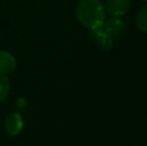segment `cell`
Wrapping results in <instances>:
<instances>
[{
	"label": "cell",
	"instance_id": "6da1fadb",
	"mask_svg": "<svg viewBox=\"0 0 147 146\" xmlns=\"http://www.w3.org/2000/svg\"><path fill=\"white\" fill-rule=\"evenodd\" d=\"M105 7L100 0H82L75 9L77 20L90 30L102 27L105 21Z\"/></svg>",
	"mask_w": 147,
	"mask_h": 146
},
{
	"label": "cell",
	"instance_id": "7a4b0ae2",
	"mask_svg": "<svg viewBox=\"0 0 147 146\" xmlns=\"http://www.w3.org/2000/svg\"><path fill=\"white\" fill-rule=\"evenodd\" d=\"M105 11L112 17H121L125 15L130 8V0H107Z\"/></svg>",
	"mask_w": 147,
	"mask_h": 146
},
{
	"label": "cell",
	"instance_id": "3957f363",
	"mask_svg": "<svg viewBox=\"0 0 147 146\" xmlns=\"http://www.w3.org/2000/svg\"><path fill=\"white\" fill-rule=\"evenodd\" d=\"M23 124V118L17 112L10 113L5 119V129L12 136H15L21 132Z\"/></svg>",
	"mask_w": 147,
	"mask_h": 146
},
{
	"label": "cell",
	"instance_id": "277c9868",
	"mask_svg": "<svg viewBox=\"0 0 147 146\" xmlns=\"http://www.w3.org/2000/svg\"><path fill=\"white\" fill-rule=\"evenodd\" d=\"M92 36L94 38L95 42L97 43L101 49L105 51H109L113 47V38L112 35L109 34L103 27H100L98 29L93 30Z\"/></svg>",
	"mask_w": 147,
	"mask_h": 146
},
{
	"label": "cell",
	"instance_id": "5b68a950",
	"mask_svg": "<svg viewBox=\"0 0 147 146\" xmlns=\"http://www.w3.org/2000/svg\"><path fill=\"white\" fill-rule=\"evenodd\" d=\"M102 27L111 35H119L125 30V22L120 17H111L105 20Z\"/></svg>",
	"mask_w": 147,
	"mask_h": 146
},
{
	"label": "cell",
	"instance_id": "8992f818",
	"mask_svg": "<svg viewBox=\"0 0 147 146\" xmlns=\"http://www.w3.org/2000/svg\"><path fill=\"white\" fill-rule=\"evenodd\" d=\"M16 59L7 51H0V73L8 74L15 69Z\"/></svg>",
	"mask_w": 147,
	"mask_h": 146
},
{
	"label": "cell",
	"instance_id": "52a82bcc",
	"mask_svg": "<svg viewBox=\"0 0 147 146\" xmlns=\"http://www.w3.org/2000/svg\"><path fill=\"white\" fill-rule=\"evenodd\" d=\"M136 25L141 31L147 32V6L141 8L136 16Z\"/></svg>",
	"mask_w": 147,
	"mask_h": 146
},
{
	"label": "cell",
	"instance_id": "ba28073f",
	"mask_svg": "<svg viewBox=\"0 0 147 146\" xmlns=\"http://www.w3.org/2000/svg\"><path fill=\"white\" fill-rule=\"evenodd\" d=\"M10 84L7 76L0 73V101H3L9 93Z\"/></svg>",
	"mask_w": 147,
	"mask_h": 146
},
{
	"label": "cell",
	"instance_id": "9c48e42d",
	"mask_svg": "<svg viewBox=\"0 0 147 146\" xmlns=\"http://www.w3.org/2000/svg\"><path fill=\"white\" fill-rule=\"evenodd\" d=\"M145 1H146V2H147V0H145Z\"/></svg>",
	"mask_w": 147,
	"mask_h": 146
}]
</instances>
